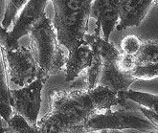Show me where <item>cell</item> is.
<instances>
[{"label": "cell", "instance_id": "obj_4", "mask_svg": "<svg viewBox=\"0 0 158 133\" xmlns=\"http://www.w3.org/2000/svg\"><path fill=\"white\" fill-rule=\"evenodd\" d=\"M0 47L4 59L6 73L11 82L24 87L38 79H47L46 74L36 63L30 48L21 46L12 39L9 31L0 25Z\"/></svg>", "mask_w": 158, "mask_h": 133}, {"label": "cell", "instance_id": "obj_23", "mask_svg": "<svg viewBox=\"0 0 158 133\" xmlns=\"http://www.w3.org/2000/svg\"><path fill=\"white\" fill-rule=\"evenodd\" d=\"M0 117H1V118L4 120V114H3V112H2L1 108H0ZM4 121H5V120H4Z\"/></svg>", "mask_w": 158, "mask_h": 133}, {"label": "cell", "instance_id": "obj_20", "mask_svg": "<svg viewBox=\"0 0 158 133\" xmlns=\"http://www.w3.org/2000/svg\"><path fill=\"white\" fill-rule=\"evenodd\" d=\"M139 109H140V111L144 114V116L158 129V115H156V114H154L153 112L148 110L142 106H139Z\"/></svg>", "mask_w": 158, "mask_h": 133}, {"label": "cell", "instance_id": "obj_7", "mask_svg": "<svg viewBox=\"0 0 158 133\" xmlns=\"http://www.w3.org/2000/svg\"><path fill=\"white\" fill-rule=\"evenodd\" d=\"M45 81V79H38L20 89L10 90L12 109L33 127L38 126Z\"/></svg>", "mask_w": 158, "mask_h": 133}, {"label": "cell", "instance_id": "obj_8", "mask_svg": "<svg viewBox=\"0 0 158 133\" xmlns=\"http://www.w3.org/2000/svg\"><path fill=\"white\" fill-rule=\"evenodd\" d=\"M48 1L41 0H29L21 10L19 15L15 21L12 31L9 35L12 39L18 41L21 37L29 35L33 27L38 23L45 15V9Z\"/></svg>", "mask_w": 158, "mask_h": 133}, {"label": "cell", "instance_id": "obj_10", "mask_svg": "<svg viewBox=\"0 0 158 133\" xmlns=\"http://www.w3.org/2000/svg\"><path fill=\"white\" fill-rule=\"evenodd\" d=\"M154 4L156 1L152 0H119L120 22L116 26V30L122 31L127 27L139 26Z\"/></svg>", "mask_w": 158, "mask_h": 133}, {"label": "cell", "instance_id": "obj_19", "mask_svg": "<svg viewBox=\"0 0 158 133\" xmlns=\"http://www.w3.org/2000/svg\"><path fill=\"white\" fill-rule=\"evenodd\" d=\"M118 67L123 73L131 74V71L136 67V60L133 56H128L121 53L118 59Z\"/></svg>", "mask_w": 158, "mask_h": 133}, {"label": "cell", "instance_id": "obj_13", "mask_svg": "<svg viewBox=\"0 0 158 133\" xmlns=\"http://www.w3.org/2000/svg\"><path fill=\"white\" fill-rule=\"evenodd\" d=\"M10 87L7 82V73L5 68L4 59L0 47V108L4 114V120L9 123L12 118L13 109L11 106V94Z\"/></svg>", "mask_w": 158, "mask_h": 133}, {"label": "cell", "instance_id": "obj_12", "mask_svg": "<svg viewBox=\"0 0 158 133\" xmlns=\"http://www.w3.org/2000/svg\"><path fill=\"white\" fill-rule=\"evenodd\" d=\"M117 96L119 99L132 101L140 104V106L158 115V95L128 89L127 91L119 92Z\"/></svg>", "mask_w": 158, "mask_h": 133}, {"label": "cell", "instance_id": "obj_17", "mask_svg": "<svg viewBox=\"0 0 158 133\" xmlns=\"http://www.w3.org/2000/svg\"><path fill=\"white\" fill-rule=\"evenodd\" d=\"M8 126L9 130L15 133H41L38 127H30L22 117L16 114L11 118L10 122L8 123Z\"/></svg>", "mask_w": 158, "mask_h": 133}, {"label": "cell", "instance_id": "obj_6", "mask_svg": "<svg viewBox=\"0 0 158 133\" xmlns=\"http://www.w3.org/2000/svg\"><path fill=\"white\" fill-rule=\"evenodd\" d=\"M85 43L95 49L102 58V70L98 85L108 88L115 94L128 90L129 85L135 81L131 74L123 73L118 67L121 52L109 41L104 40L97 35H85Z\"/></svg>", "mask_w": 158, "mask_h": 133}, {"label": "cell", "instance_id": "obj_2", "mask_svg": "<svg viewBox=\"0 0 158 133\" xmlns=\"http://www.w3.org/2000/svg\"><path fill=\"white\" fill-rule=\"evenodd\" d=\"M52 4L55 10L52 24L59 43L68 53L85 44V36L88 28L92 1L54 0Z\"/></svg>", "mask_w": 158, "mask_h": 133}, {"label": "cell", "instance_id": "obj_14", "mask_svg": "<svg viewBox=\"0 0 158 133\" xmlns=\"http://www.w3.org/2000/svg\"><path fill=\"white\" fill-rule=\"evenodd\" d=\"M137 65H147L158 62V42L154 40L143 41L141 48L134 56Z\"/></svg>", "mask_w": 158, "mask_h": 133}, {"label": "cell", "instance_id": "obj_5", "mask_svg": "<svg viewBox=\"0 0 158 133\" xmlns=\"http://www.w3.org/2000/svg\"><path fill=\"white\" fill-rule=\"evenodd\" d=\"M135 129L141 132H154L158 129L148 121L140 109L133 106L116 110H106L91 116L78 131V133H90L101 130Z\"/></svg>", "mask_w": 158, "mask_h": 133}, {"label": "cell", "instance_id": "obj_22", "mask_svg": "<svg viewBox=\"0 0 158 133\" xmlns=\"http://www.w3.org/2000/svg\"><path fill=\"white\" fill-rule=\"evenodd\" d=\"M108 133H123L122 131H117V130H110L108 131Z\"/></svg>", "mask_w": 158, "mask_h": 133}, {"label": "cell", "instance_id": "obj_15", "mask_svg": "<svg viewBox=\"0 0 158 133\" xmlns=\"http://www.w3.org/2000/svg\"><path fill=\"white\" fill-rule=\"evenodd\" d=\"M26 3L27 0H8V1H5L4 16L1 22V27L4 30L8 31V28L11 26L15 16L21 9H23Z\"/></svg>", "mask_w": 158, "mask_h": 133}, {"label": "cell", "instance_id": "obj_16", "mask_svg": "<svg viewBox=\"0 0 158 133\" xmlns=\"http://www.w3.org/2000/svg\"><path fill=\"white\" fill-rule=\"evenodd\" d=\"M132 78L142 81H152L158 78V62L147 65H137L131 71Z\"/></svg>", "mask_w": 158, "mask_h": 133}, {"label": "cell", "instance_id": "obj_3", "mask_svg": "<svg viewBox=\"0 0 158 133\" xmlns=\"http://www.w3.org/2000/svg\"><path fill=\"white\" fill-rule=\"evenodd\" d=\"M31 51L36 63L47 77L64 69L68 51L57 39L52 21L44 15L36 23L30 34Z\"/></svg>", "mask_w": 158, "mask_h": 133}, {"label": "cell", "instance_id": "obj_18", "mask_svg": "<svg viewBox=\"0 0 158 133\" xmlns=\"http://www.w3.org/2000/svg\"><path fill=\"white\" fill-rule=\"evenodd\" d=\"M142 43L143 41L136 35H127L121 41V48L123 54L134 56L141 48Z\"/></svg>", "mask_w": 158, "mask_h": 133}, {"label": "cell", "instance_id": "obj_9", "mask_svg": "<svg viewBox=\"0 0 158 133\" xmlns=\"http://www.w3.org/2000/svg\"><path fill=\"white\" fill-rule=\"evenodd\" d=\"M119 0H96L92 1L90 16L96 19L94 35H100V30L104 33V40L108 41L111 33L119 20Z\"/></svg>", "mask_w": 158, "mask_h": 133}, {"label": "cell", "instance_id": "obj_24", "mask_svg": "<svg viewBox=\"0 0 158 133\" xmlns=\"http://www.w3.org/2000/svg\"><path fill=\"white\" fill-rule=\"evenodd\" d=\"M98 133H108V131H107V130H101V131H99Z\"/></svg>", "mask_w": 158, "mask_h": 133}, {"label": "cell", "instance_id": "obj_25", "mask_svg": "<svg viewBox=\"0 0 158 133\" xmlns=\"http://www.w3.org/2000/svg\"><path fill=\"white\" fill-rule=\"evenodd\" d=\"M148 133H157V132H148Z\"/></svg>", "mask_w": 158, "mask_h": 133}, {"label": "cell", "instance_id": "obj_21", "mask_svg": "<svg viewBox=\"0 0 158 133\" xmlns=\"http://www.w3.org/2000/svg\"><path fill=\"white\" fill-rule=\"evenodd\" d=\"M9 130L8 123H6L1 117H0V133H5Z\"/></svg>", "mask_w": 158, "mask_h": 133}, {"label": "cell", "instance_id": "obj_1", "mask_svg": "<svg viewBox=\"0 0 158 133\" xmlns=\"http://www.w3.org/2000/svg\"><path fill=\"white\" fill-rule=\"evenodd\" d=\"M48 107L38 122L41 133H78L86 121L97 113L112 107H131L127 100L119 99L108 88L97 85L93 89L78 91H54L42 99Z\"/></svg>", "mask_w": 158, "mask_h": 133}, {"label": "cell", "instance_id": "obj_11", "mask_svg": "<svg viewBox=\"0 0 158 133\" xmlns=\"http://www.w3.org/2000/svg\"><path fill=\"white\" fill-rule=\"evenodd\" d=\"M92 58V51L86 43L80 46L75 51L68 53L64 66L65 81L67 82L75 81L83 71L90 67Z\"/></svg>", "mask_w": 158, "mask_h": 133}]
</instances>
